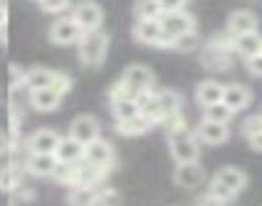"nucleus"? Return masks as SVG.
I'll return each instance as SVG.
<instances>
[{
	"mask_svg": "<svg viewBox=\"0 0 262 206\" xmlns=\"http://www.w3.org/2000/svg\"><path fill=\"white\" fill-rule=\"evenodd\" d=\"M111 111H113L116 121H121V119H128V116L139 114V106H137L134 98H116V100H111Z\"/></svg>",
	"mask_w": 262,
	"mask_h": 206,
	"instance_id": "cd10ccee",
	"label": "nucleus"
},
{
	"mask_svg": "<svg viewBox=\"0 0 262 206\" xmlns=\"http://www.w3.org/2000/svg\"><path fill=\"white\" fill-rule=\"evenodd\" d=\"M39 6H41V11L49 13V16H64V11L72 8L70 0H41Z\"/></svg>",
	"mask_w": 262,
	"mask_h": 206,
	"instance_id": "2f4dec72",
	"label": "nucleus"
},
{
	"mask_svg": "<svg viewBox=\"0 0 262 206\" xmlns=\"http://www.w3.org/2000/svg\"><path fill=\"white\" fill-rule=\"evenodd\" d=\"M57 162H59V160H57L54 155H44V152H29V157H26L24 168H26L31 175H36V178H52V173H54Z\"/></svg>",
	"mask_w": 262,
	"mask_h": 206,
	"instance_id": "aec40b11",
	"label": "nucleus"
},
{
	"mask_svg": "<svg viewBox=\"0 0 262 206\" xmlns=\"http://www.w3.org/2000/svg\"><path fill=\"white\" fill-rule=\"evenodd\" d=\"M198 47H201V36H198V29H195V31H190V34H183V36H178V39L172 42V49H175V52H180V54L195 52Z\"/></svg>",
	"mask_w": 262,
	"mask_h": 206,
	"instance_id": "c756f323",
	"label": "nucleus"
},
{
	"mask_svg": "<svg viewBox=\"0 0 262 206\" xmlns=\"http://www.w3.org/2000/svg\"><path fill=\"white\" fill-rule=\"evenodd\" d=\"M193 134H195V139H198L201 145H208V147H219V145L229 142V137H231V129H229V124H221V121H211V119H201Z\"/></svg>",
	"mask_w": 262,
	"mask_h": 206,
	"instance_id": "6e6552de",
	"label": "nucleus"
},
{
	"mask_svg": "<svg viewBox=\"0 0 262 206\" xmlns=\"http://www.w3.org/2000/svg\"><path fill=\"white\" fill-rule=\"evenodd\" d=\"M134 100H137V106H139V114L149 116L152 121L160 119V106H157V93H155V88H152V90H142V93H137Z\"/></svg>",
	"mask_w": 262,
	"mask_h": 206,
	"instance_id": "a878e982",
	"label": "nucleus"
},
{
	"mask_svg": "<svg viewBox=\"0 0 262 206\" xmlns=\"http://www.w3.org/2000/svg\"><path fill=\"white\" fill-rule=\"evenodd\" d=\"M6 24V6H3V0H0V26Z\"/></svg>",
	"mask_w": 262,
	"mask_h": 206,
	"instance_id": "a19ab883",
	"label": "nucleus"
},
{
	"mask_svg": "<svg viewBox=\"0 0 262 206\" xmlns=\"http://www.w3.org/2000/svg\"><path fill=\"white\" fill-rule=\"evenodd\" d=\"M77 54H80V62L85 67H100L105 54H108V34H103V31L82 34V39L77 44Z\"/></svg>",
	"mask_w": 262,
	"mask_h": 206,
	"instance_id": "f03ea898",
	"label": "nucleus"
},
{
	"mask_svg": "<svg viewBox=\"0 0 262 206\" xmlns=\"http://www.w3.org/2000/svg\"><path fill=\"white\" fill-rule=\"evenodd\" d=\"M195 206H226V201H221V198H216L213 193L206 191V196H201V198L195 201Z\"/></svg>",
	"mask_w": 262,
	"mask_h": 206,
	"instance_id": "e433bc0d",
	"label": "nucleus"
},
{
	"mask_svg": "<svg viewBox=\"0 0 262 206\" xmlns=\"http://www.w3.org/2000/svg\"><path fill=\"white\" fill-rule=\"evenodd\" d=\"M36 3H41V0H36Z\"/></svg>",
	"mask_w": 262,
	"mask_h": 206,
	"instance_id": "79ce46f5",
	"label": "nucleus"
},
{
	"mask_svg": "<svg viewBox=\"0 0 262 206\" xmlns=\"http://www.w3.org/2000/svg\"><path fill=\"white\" fill-rule=\"evenodd\" d=\"M157 106H160V119H157V124H162V121H167V119L183 114V98H180L178 90L165 88V90L157 93Z\"/></svg>",
	"mask_w": 262,
	"mask_h": 206,
	"instance_id": "f3484780",
	"label": "nucleus"
},
{
	"mask_svg": "<svg viewBox=\"0 0 262 206\" xmlns=\"http://www.w3.org/2000/svg\"><path fill=\"white\" fill-rule=\"evenodd\" d=\"M167 145H170V155H172V160L178 165L180 162H195V160H201V142L188 129L167 134Z\"/></svg>",
	"mask_w": 262,
	"mask_h": 206,
	"instance_id": "20e7f679",
	"label": "nucleus"
},
{
	"mask_svg": "<svg viewBox=\"0 0 262 206\" xmlns=\"http://www.w3.org/2000/svg\"><path fill=\"white\" fill-rule=\"evenodd\" d=\"M82 160H88V162H93V165H100V168H113V162H116V150H113V145H111L108 139L95 137L93 142L85 145Z\"/></svg>",
	"mask_w": 262,
	"mask_h": 206,
	"instance_id": "9b49d317",
	"label": "nucleus"
},
{
	"mask_svg": "<svg viewBox=\"0 0 262 206\" xmlns=\"http://www.w3.org/2000/svg\"><path fill=\"white\" fill-rule=\"evenodd\" d=\"M59 134L54 132V129H36L31 137H29V142H26V147H29V152H44V155H54V150H57V145H59Z\"/></svg>",
	"mask_w": 262,
	"mask_h": 206,
	"instance_id": "6ab92c4d",
	"label": "nucleus"
},
{
	"mask_svg": "<svg viewBox=\"0 0 262 206\" xmlns=\"http://www.w3.org/2000/svg\"><path fill=\"white\" fill-rule=\"evenodd\" d=\"M111 173V168H100V165H93L88 160H80L72 165V183L70 186H98L103 183V178Z\"/></svg>",
	"mask_w": 262,
	"mask_h": 206,
	"instance_id": "f8f14e48",
	"label": "nucleus"
},
{
	"mask_svg": "<svg viewBox=\"0 0 262 206\" xmlns=\"http://www.w3.org/2000/svg\"><path fill=\"white\" fill-rule=\"evenodd\" d=\"M72 165H75V162H57V168H54L52 178H57L59 183L70 186V183H72Z\"/></svg>",
	"mask_w": 262,
	"mask_h": 206,
	"instance_id": "72a5a7b5",
	"label": "nucleus"
},
{
	"mask_svg": "<svg viewBox=\"0 0 262 206\" xmlns=\"http://www.w3.org/2000/svg\"><path fill=\"white\" fill-rule=\"evenodd\" d=\"M262 52V36L254 31V34H242V36H234V54L249 59L254 54Z\"/></svg>",
	"mask_w": 262,
	"mask_h": 206,
	"instance_id": "b1692460",
	"label": "nucleus"
},
{
	"mask_svg": "<svg viewBox=\"0 0 262 206\" xmlns=\"http://www.w3.org/2000/svg\"><path fill=\"white\" fill-rule=\"evenodd\" d=\"M221 95H224V85L219 80H203L195 88V103L201 109L213 106V103H221Z\"/></svg>",
	"mask_w": 262,
	"mask_h": 206,
	"instance_id": "412c9836",
	"label": "nucleus"
},
{
	"mask_svg": "<svg viewBox=\"0 0 262 206\" xmlns=\"http://www.w3.org/2000/svg\"><path fill=\"white\" fill-rule=\"evenodd\" d=\"M257 29H259V18H257V13H252V11H247V8L234 11V13L229 16V21H226V34H229V36L254 34Z\"/></svg>",
	"mask_w": 262,
	"mask_h": 206,
	"instance_id": "4468645a",
	"label": "nucleus"
},
{
	"mask_svg": "<svg viewBox=\"0 0 262 206\" xmlns=\"http://www.w3.org/2000/svg\"><path fill=\"white\" fill-rule=\"evenodd\" d=\"M244 65H247V72H249V75L262 77V52L254 54V57H249V59H244Z\"/></svg>",
	"mask_w": 262,
	"mask_h": 206,
	"instance_id": "c9c22d12",
	"label": "nucleus"
},
{
	"mask_svg": "<svg viewBox=\"0 0 262 206\" xmlns=\"http://www.w3.org/2000/svg\"><path fill=\"white\" fill-rule=\"evenodd\" d=\"M54 77H57V72L49 70V67H31L24 75V85L29 90H41V88H52L54 85Z\"/></svg>",
	"mask_w": 262,
	"mask_h": 206,
	"instance_id": "5701e85b",
	"label": "nucleus"
},
{
	"mask_svg": "<svg viewBox=\"0 0 262 206\" xmlns=\"http://www.w3.org/2000/svg\"><path fill=\"white\" fill-rule=\"evenodd\" d=\"M70 16L82 29V34L100 31V26H103V8L95 3V0H80L77 6H72V13Z\"/></svg>",
	"mask_w": 262,
	"mask_h": 206,
	"instance_id": "423d86ee",
	"label": "nucleus"
},
{
	"mask_svg": "<svg viewBox=\"0 0 262 206\" xmlns=\"http://www.w3.org/2000/svg\"><path fill=\"white\" fill-rule=\"evenodd\" d=\"M247 142H249V150H254V152H262V132H259V134H254V137H249Z\"/></svg>",
	"mask_w": 262,
	"mask_h": 206,
	"instance_id": "58836bf2",
	"label": "nucleus"
},
{
	"mask_svg": "<svg viewBox=\"0 0 262 206\" xmlns=\"http://www.w3.org/2000/svg\"><path fill=\"white\" fill-rule=\"evenodd\" d=\"M162 11H185L188 0H160Z\"/></svg>",
	"mask_w": 262,
	"mask_h": 206,
	"instance_id": "4c0bfd02",
	"label": "nucleus"
},
{
	"mask_svg": "<svg viewBox=\"0 0 262 206\" xmlns=\"http://www.w3.org/2000/svg\"><path fill=\"white\" fill-rule=\"evenodd\" d=\"M82 39V29L75 24L72 16H57L49 26V42L57 47H75Z\"/></svg>",
	"mask_w": 262,
	"mask_h": 206,
	"instance_id": "39448f33",
	"label": "nucleus"
},
{
	"mask_svg": "<svg viewBox=\"0 0 262 206\" xmlns=\"http://www.w3.org/2000/svg\"><path fill=\"white\" fill-rule=\"evenodd\" d=\"M121 83L137 95L142 90H152L157 80H155V72L149 67H144V65H128L123 70V75H121Z\"/></svg>",
	"mask_w": 262,
	"mask_h": 206,
	"instance_id": "1a4fd4ad",
	"label": "nucleus"
},
{
	"mask_svg": "<svg viewBox=\"0 0 262 206\" xmlns=\"http://www.w3.org/2000/svg\"><path fill=\"white\" fill-rule=\"evenodd\" d=\"M172 180H175V186H180L185 191H193V188L203 186L206 168L201 165V160H195V162H180L175 168V173H172Z\"/></svg>",
	"mask_w": 262,
	"mask_h": 206,
	"instance_id": "9d476101",
	"label": "nucleus"
},
{
	"mask_svg": "<svg viewBox=\"0 0 262 206\" xmlns=\"http://www.w3.org/2000/svg\"><path fill=\"white\" fill-rule=\"evenodd\" d=\"M152 127H157V121H152V119L144 116V114H134V116H128V119L116 121V132H118L121 137H142V134H147Z\"/></svg>",
	"mask_w": 262,
	"mask_h": 206,
	"instance_id": "a211bd4d",
	"label": "nucleus"
},
{
	"mask_svg": "<svg viewBox=\"0 0 262 206\" xmlns=\"http://www.w3.org/2000/svg\"><path fill=\"white\" fill-rule=\"evenodd\" d=\"M247 188V173L239 168H221L211 180H208V193H213L221 201H231L236 198L242 191Z\"/></svg>",
	"mask_w": 262,
	"mask_h": 206,
	"instance_id": "f257e3e1",
	"label": "nucleus"
},
{
	"mask_svg": "<svg viewBox=\"0 0 262 206\" xmlns=\"http://www.w3.org/2000/svg\"><path fill=\"white\" fill-rule=\"evenodd\" d=\"M262 132V114H254V116H249V119H244V124H242V134L249 139V137H254V134H259Z\"/></svg>",
	"mask_w": 262,
	"mask_h": 206,
	"instance_id": "473e14b6",
	"label": "nucleus"
},
{
	"mask_svg": "<svg viewBox=\"0 0 262 206\" xmlns=\"http://www.w3.org/2000/svg\"><path fill=\"white\" fill-rule=\"evenodd\" d=\"M134 42L144 44V47H157V49H172V39L162 31L157 18H137L134 21Z\"/></svg>",
	"mask_w": 262,
	"mask_h": 206,
	"instance_id": "7ed1b4c3",
	"label": "nucleus"
},
{
	"mask_svg": "<svg viewBox=\"0 0 262 206\" xmlns=\"http://www.w3.org/2000/svg\"><path fill=\"white\" fill-rule=\"evenodd\" d=\"M82 155H85V145H80V142L72 139L70 134L62 137L59 145H57V150H54V157H57L59 162H80Z\"/></svg>",
	"mask_w": 262,
	"mask_h": 206,
	"instance_id": "4be33fe9",
	"label": "nucleus"
},
{
	"mask_svg": "<svg viewBox=\"0 0 262 206\" xmlns=\"http://www.w3.org/2000/svg\"><path fill=\"white\" fill-rule=\"evenodd\" d=\"M72 139H77L80 145H88V142H93L95 137H100V124H98V119L95 116H90V114H82V116H77V119H72V124H70V132H67Z\"/></svg>",
	"mask_w": 262,
	"mask_h": 206,
	"instance_id": "2eb2a0df",
	"label": "nucleus"
},
{
	"mask_svg": "<svg viewBox=\"0 0 262 206\" xmlns=\"http://www.w3.org/2000/svg\"><path fill=\"white\" fill-rule=\"evenodd\" d=\"M29 103L39 114H52L62 106V95L54 88H41V90H29Z\"/></svg>",
	"mask_w": 262,
	"mask_h": 206,
	"instance_id": "dca6fc26",
	"label": "nucleus"
},
{
	"mask_svg": "<svg viewBox=\"0 0 262 206\" xmlns=\"http://www.w3.org/2000/svg\"><path fill=\"white\" fill-rule=\"evenodd\" d=\"M59 95H64V93H70L72 90V77L70 75H62V72H57V77H54V85H52Z\"/></svg>",
	"mask_w": 262,
	"mask_h": 206,
	"instance_id": "f704fd0d",
	"label": "nucleus"
},
{
	"mask_svg": "<svg viewBox=\"0 0 262 206\" xmlns=\"http://www.w3.org/2000/svg\"><path fill=\"white\" fill-rule=\"evenodd\" d=\"M221 103L231 111V114H239L244 109H249L252 103V90L242 83H231V85H224V95H221Z\"/></svg>",
	"mask_w": 262,
	"mask_h": 206,
	"instance_id": "ddd939ff",
	"label": "nucleus"
},
{
	"mask_svg": "<svg viewBox=\"0 0 262 206\" xmlns=\"http://www.w3.org/2000/svg\"><path fill=\"white\" fill-rule=\"evenodd\" d=\"M98 201V186H70L67 203L70 206H95Z\"/></svg>",
	"mask_w": 262,
	"mask_h": 206,
	"instance_id": "393cba45",
	"label": "nucleus"
},
{
	"mask_svg": "<svg viewBox=\"0 0 262 206\" xmlns=\"http://www.w3.org/2000/svg\"><path fill=\"white\" fill-rule=\"evenodd\" d=\"M8 150H11V139H8L6 132H0V155H6Z\"/></svg>",
	"mask_w": 262,
	"mask_h": 206,
	"instance_id": "ea45409f",
	"label": "nucleus"
},
{
	"mask_svg": "<svg viewBox=\"0 0 262 206\" xmlns=\"http://www.w3.org/2000/svg\"><path fill=\"white\" fill-rule=\"evenodd\" d=\"M231 111L224 106V103H213V106H206L203 109V119H211V121H221V124H229L231 121Z\"/></svg>",
	"mask_w": 262,
	"mask_h": 206,
	"instance_id": "7c9ffc66",
	"label": "nucleus"
},
{
	"mask_svg": "<svg viewBox=\"0 0 262 206\" xmlns=\"http://www.w3.org/2000/svg\"><path fill=\"white\" fill-rule=\"evenodd\" d=\"M157 21H160L162 31H165L172 42H175L178 36H183V34L195 31V18H193L188 11H162Z\"/></svg>",
	"mask_w": 262,
	"mask_h": 206,
	"instance_id": "0eeeda50",
	"label": "nucleus"
},
{
	"mask_svg": "<svg viewBox=\"0 0 262 206\" xmlns=\"http://www.w3.org/2000/svg\"><path fill=\"white\" fill-rule=\"evenodd\" d=\"M160 0H137L134 3V18H160Z\"/></svg>",
	"mask_w": 262,
	"mask_h": 206,
	"instance_id": "c85d7f7f",
	"label": "nucleus"
},
{
	"mask_svg": "<svg viewBox=\"0 0 262 206\" xmlns=\"http://www.w3.org/2000/svg\"><path fill=\"white\" fill-rule=\"evenodd\" d=\"M24 186V170L21 165H6L0 170V191H16Z\"/></svg>",
	"mask_w": 262,
	"mask_h": 206,
	"instance_id": "bb28decb",
	"label": "nucleus"
}]
</instances>
